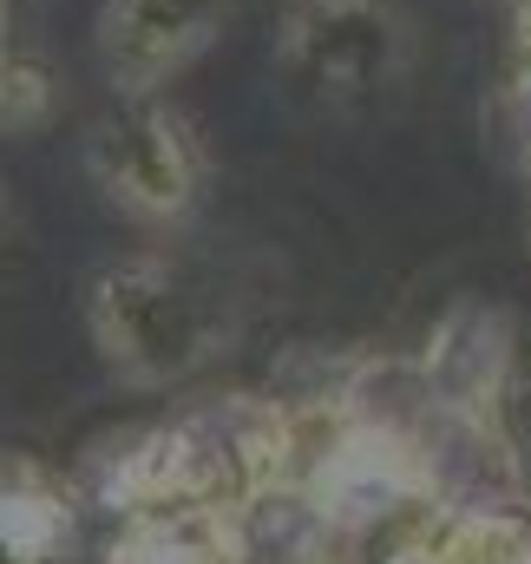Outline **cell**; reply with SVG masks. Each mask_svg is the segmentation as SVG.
<instances>
[{
    "mask_svg": "<svg viewBox=\"0 0 531 564\" xmlns=\"http://www.w3.org/2000/svg\"><path fill=\"white\" fill-rule=\"evenodd\" d=\"M7 257H13V210H7V197H0V270H7Z\"/></svg>",
    "mask_w": 531,
    "mask_h": 564,
    "instance_id": "obj_9",
    "label": "cell"
},
{
    "mask_svg": "<svg viewBox=\"0 0 531 564\" xmlns=\"http://www.w3.org/2000/svg\"><path fill=\"white\" fill-rule=\"evenodd\" d=\"M499 421H506L512 453L531 466V361H519V368L506 375V388H499Z\"/></svg>",
    "mask_w": 531,
    "mask_h": 564,
    "instance_id": "obj_7",
    "label": "cell"
},
{
    "mask_svg": "<svg viewBox=\"0 0 531 564\" xmlns=\"http://www.w3.org/2000/svg\"><path fill=\"white\" fill-rule=\"evenodd\" d=\"M59 106V79L40 53H7L0 66V126L7 132H40Z\"/></svg>",
    "mask_w": 531,
    "mask_h": 564,
    "instance_id": "obj_6",
    "label": "cell"
},
{
    "mask_svg": "<svg viewBox=\"0 0 531 564\" xmlns=\"http://www.w3.org/2000/svg\"><path fill=\"white\" fill-rule=\"evenodd\" d=\"M230 20V0H106L99 13V66L138 99L171 86Z\"/></svg>",
    "mask_w": 531,
    "mask_h": 564,
    "instance_id": "obj_4",
    "label": "cell"
},
{
    "mask_svg": "<svg viewBox=\"0 0 531 564\" xmlns=\"http://www.w3.org/2000/svg\"><path fill=\"white\" fill-rule=\"evenodd\" d=\"M413 53L420 40L400 0H289L275 26V66L328 106L407 86Z\"/></svg>",
    "mask_w": 531,
    "mask_h": 564,
    "instance_id": "obj_2",
    "label": "cell"
},
{
    "mask_svg": "<svg viewBox=\"0 0 531 564\" xmlns=\"http://www.w3.org/2000/svg\"><path fill=\"white\" fill-rule=\"evenodd\" d=\"M86 171L138 224H184L204 197L197 132L158 93H119V106L86 126Z\"/></svg>",
    "mask_w": 531,
    "mask_h": 564,
    "instance_id": "obj_3",
    "label": "cell"
},
{
    "mask_svg": "<svg viewBox=\"0 0 531 564\" xmlns=\"http://www.w3.org/2000/svg\"><path fill=\"white\" fill-rule=\"evenodd\" d=\"M86 335L112 381L184 388L224 355L230 315L164 257H112L86 282Z\"/></svg>",
    "mask_w": 531,
    "mask_h": 564,
    "instance_id": "obj_1",
    "label": "cell"
},
{
    "mask_svg": "<svg viewBox=\"0 0 531 564\" xmlns=\"http://www.w3.org/2000/svg\"><path fill=\"white\" fill-rule=\"evenodd\" d=\"M512 86L531 93V0H512Z\"/></svg>",
    "mask_w": 531,
    "mask_h": 564,
    "instance_id": "obj_8",
    "label": "cell"
},
{
    "mask_svg": "<svg viewBox=\"0 0 531 564\" xmlns=\"http://www.w3.org/2000/svg\"><path fill=\"white\" fill-rule=\"evenodd\" d=\"M433 564H531V512L519 506H473L440 539Z\"/></svg>",
    "mask_w": 531,
    "mask_h": 564,
    "instance_id": "obj_5",
    "label": "cell"
},
{
    "mask_svg": "<svg viewBox=\"0 0 531 564\" xmlns=\"http://www.w3.org/2000/svg\"><path fill=\"white\" fill-rule=\"evenodd\" d=\"M525 250H531V217H525Z\"/></svg>",
    "mask_w": 531,
    "mask_h": 564,
    "instance_id": "obj_10",
    "label": "cell"
}]
</instances>
